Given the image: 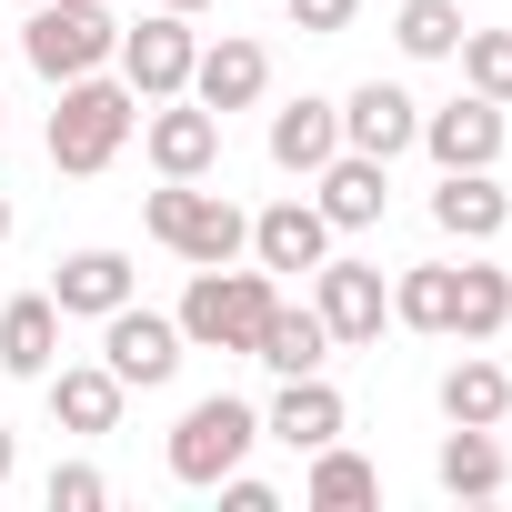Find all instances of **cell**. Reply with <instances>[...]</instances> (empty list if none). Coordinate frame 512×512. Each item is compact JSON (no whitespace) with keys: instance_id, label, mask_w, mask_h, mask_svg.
<instances>
[{"instance_id":"obj_1","label":"cell","mask_w":512,"mask_h":512,"mask_svg":"<svg viewBox=\"0 0 512 512\" xmlns=\"http://www.w3.org/2000/svg\"><path fill=\"white\" fill-rule=\"evenodd\" d=\"M131 131H141V91H131L121 71H81V81H61L41 151H51V171L91 181V171H111V161H121V141H131Z\"/></svg>"},{"instance_id":"obj_2","label":"cell","mask_w":512,"mask_h":512,"mask_svg":"<svg viewBox=\"0 0 512 512\" xmlns=\"http://www.w3.org/2000/svg\"><path fill=\"white\" fill-rule=\"evenodd\" d=\"M141 231H151L161 251H181L191 272H221V262H241V251H251V211L221 201V191H201V181L141 191Z\"/></svg>"},{"instance_id":"obj_3","label":"cell","mask_w":512,"mask_h":512,"mask_svg":"<svg viewBox=\"0 0 512 512\" xmlns=\"http://www.w3.org/2000/svg\"><path fill=\"white\" fill-rule=\"evenodd\" d=\"M272 302H282V282H272L262 262H251V272L221 262V272H191V292H181L171 322H181L191 352H241V362H251V342H262V312H272Z\"/></svg>"},{"instance_id":"obj_4","label":"cell","mask_w":512,"mask_h":512,"mask_svg":"<svg viewBox=\"0 0 512 512\" xmlns=\"http://www.w3.org/2000/svg\"><path fill=\"white\" fill-rule=\"evenodd\" d=\"M111 51H121V21L101 11V0H31L21 11V61L51 91L81 81V71H111Z\"/></svg>"},{"instance_id":"obj_5","label":"cell","mask_w":512,"mask_h":512,"mask_svg":"<svg viewBox=\"0 0 512 512\" xmlns=\"http://www.w3.org/2000/svg\"><path fill=\"white\" fill-rule=\"evenodd\" d=\"M251 442H262V412H251L241 392H201V402L171 422V452H161V462H171V482H181V492H211L221 472H241V462H251Z\"/></svg>"},{"instance_id":"obj_6","label":"cell","mask_w":512,"mask_h":512,"mask_svg":"<svg viewBox=\"0 0 512 512\" xmlns=\"http://www.w3.org/2000/svg\"><path fill=\"white\" fill-rule=\"evenodd\" d=\"M191 61H201L191 11H141V21L121 31V51H111V71L141 91V111H151V101H181V91H191Z\"/></svg>"},{"instance_id":"obj_7","label":"cell","mask_w":512,"mask_h":512,"mask_svg":"<svg viewBox=\"0 0 512 512\" xmlns=\"http://www.w3.org/2000/svg\"><path fill=\"white\" fill-rule=\"evenodd\" d=\"M312 312H322V332H332V352H372L382 342V322H392V292H382V262H332L312 272Z\"/></svg>"},{"instance_id":"obj_8","label":"cell","mask_w":512,"mask_h":512,"mask_svg":"<svg viewBox=\"0 0 512 512\" xmlns=\"http://www.w3.org/2000/svg\"><path fill=\"white\" fill-rule=\"evenodd\" d=\"M101 362H111L131 392H161V382L191 362V342H181L171 312H141V292H131L121 312H101Z\"/></svg>"},{"instance_id":"obj_9","label":"cell","mask_w":512,"mask_h":512,"mask_svg":"<svg viewBox=\"0 0 512 512\" xmlns=\"http://www.w3.org/2000/svg\"><path fill=\"white\" fill-rule=\"evenodd\" d=\"M141 151H151L161 181H211L221 171V111H201L191 91L181 101H151L141 111Z\"/></svg>"},{"instance_id":"obj_10","label":"cell","mask_w":512,"mask_h":512,"mask_svg":"<svg viewBox=\"0 0 512 512\" xmlns=\"http://www.w3.org/2000/svg\"><path fill=\"white\" fill-rule=\"evenodd\" d=\"M332 241H342V231H332L302 191H282L272 211H251V262H262L272 282H282V272H302V282H312V272L332 262Z\"/></svg>"},{"instance_id":"obj_11","label":"cell","mask_w":512,"mask_h":512,"mask_svg":"<svg viewBox=\"0 0 512 512\" xmlns=\"http://www.w3.org/2000/svg\"><path fill=\"white\" fill-rule=\"evenodd\" d=\"M131 292H141V272H131V251H111V241H81V251H61V262H51L61 322H101V312H121Z\"/></svg>"},{"instance_id":"obj_12","label":"cell","mask_w":512,"mask_h":512,"mask_svg":"<svg viewBox=\"0 0 512 512\" xmlns=\"http://www.w3.org/2000/svg\"><path fill=\"white\" fill-rule=\"evenodd\" d=\"M272 91V51L262 41H251V31H221V41H201V61H191V101L201 111H251V101H262Z\"/></svg>"},{"instance_id":"obj_13","label":"cell","mask_w":512,"mask_h":512,"mask_svg":"<svg viewBox=\"0 0 512 512\" xmlns=\"http://www.w3.org/2000/svg\"><path fill=\"white\" fill-rule=\"evenodd\" d=\"M412 141H422V101H412L402 81H362V91H342V151L402 161Z\"/></svg>"},{"instance_id":"obj_14","label":"cell","mask_w":512,"mask_h":512,"mask_svg":"<svg viewBox=\"0 0 512 512\" xmlns=\"http://www.w3.org/2000/svg\"><path fill=\"white\" fill-rule=\"evenodd\" d=\"M412 151H432L442 171H492V161H502V101L462 91V101L422 111V141H412Z\"/></svg>"},{"instance_id":"obj_15","label":"cell","mask_w":512,"mask_h":512,"mask_svg":"<svg viewBox=\"0 0 512 512\" xmlns=\"http://www.w3.org/2000/svg\"><path fill=\"white\" fill-rule=\"evenodd\" d=\"M312 211H322L332 231H372V221L392 211V161H372V151H332V161L312 171Z\"/></svg>"},{"instance_id":"obj_16","label":"cell","mask_w":512,"mask_h":512,"mask_svg":"<svg viewBox=\"0 0 512 512\" xmlns=\"http://www.w3.org/2000/svg\"><path fill=\"white\" fill-rule=\"evenodd\" d=\"M41 392H51V422H61V432H81V442L121 432V402H131V382H121L111 362H51V372H41Z\"/></svg>"},{"instance_id":"obj_17","label":"cell","mask_w":512,"mask_h":512,"mask_svg":"<svg viewBox=\"0 0 512 512\" xmlns=\"http://www.w3.org/2000/svg\"><path fill=\"white\" fill-rule=\"evenodd\" d=\"M432 231L462 241V251H492V241L512 231V191H502L492 171H442V191H432Z\"/></svg>"},{"instance_id":"obj_18","label":"cell","mask_w":512,"mask_h":512,"mask_svg":"<svg viewBox=\"0 0 512 512\" xmlns=\"http://www.w3.org/2000/svg\"><path fill=\"white\" fill-rule=\"evenodd\" d=\"M352 432V402L322 382V372H292L282 392H272V412H262V442H292V452H322V442H342Z\"/></svg>"},{"instance_id":"obj_19","label":"cell","mask_w":512,"mask_h":512,"mask_svg":"<svg viewBox=\"0 0 512 512\" xmlns=\"http://www.w3.org/2000/svg\"><path fill=\"white\" fill-rule=\"evenodd\" d=\"M262 151H272V171L312 181V171H322V161L342 151V101H322V91L282 101V111H272V131H262Z\"/></svg>"},{"instance_id":"obj_20","label":"cell","mask_w":512,"mask_h":512,"mask_svg":"<svg viewBox=\"0 0 512 512\" xmlns=\"http://www.w3.org/2000/svg\"><path fill=\"white\" fill-rule=\"evenodd\" d=\"M432 482H442L452 502H492V492L512 482L502 432H492V422H452V432H442V452H432Z\"/></svg>"},{"instance_id":"obj_21","label":"cell","mask_w":512,"mask_h":512,"mask_svg":"<svg viewBox=\"0 0 512 512\" xmlns=\"http://www.w3.org/2000/svg\"><path fill=\"white\" fill-rule=\"evenodd\" d=\"M51 362H61V302H51V292L0 302V372H11V382H41Z\"/></svg>"},{"instance_id":"obj_22","label":"cell","mask_w":512,"mask_h":512,"mask_svg":"<svg viewBox=\"0 0 512 512\" xmlns=\"http://www.w3.org/2000/svg\"><path fill=\"white\" fill-rule=\"evenodd\" d=\"M251 362H262L272 382H292V372H322V362H332V332H322V312H312V302H272V312H262V342H251Z\"/></svg>"},{"instance_id":"obj_23","label":"cell","mask_w":512,"mask_h":512,"mask_svg":"<svg viewBox=\"0 0 512 512\" xmlns=\"http://www.w3.org/2000/svg\"><path fill=\"white\" fill-rule=\"evenodd\" d=\"M432 402H442V422H512V372L492 362V352H462L442 382H432Z\"/></svg>"},{"instance_id":"obj_24","label":"cell","mask_w":512,"mask_h":512,"mask_svg":"<svg viewBox=\"0 0 512 512\" xmlns=\"http://www.w3.org/2000/svg\"><path fill=\"white\" fill-rule=\"evenodd\" d=\"M452 302H462V262H412L392 282V322L402 332H442L452 342Z\"/></svg>"},{"instance_id":"obj_25","label":"cell","mask_w":512,"mask_h":512,"mask_svg":"<svg viewBox=\"0 0 512 512\" xmlns=\"http://www.w3.org/2000/svg\"><path fill=\"white\" fill-rule=\"evenodd\" d=\"M302 502H312V512H362V502H382V472H372L352 442H322L312 472H302Z\"/></svg>"},{"instance_id":"obj_26","label":"cell","mask_w":512,"mask_h":512,"mask_svg":"<svg viewBox=\"0 0 512 512\" xmlns=\"http://www.w3.org/2000/svg\"><path fill=\"white\" fill-rule=\"evenodd\" d=\"M512 322V272L482 262V251H462V302H452V342H492Z\"/></svg>"},{"instance_id":"obj_27","label":"cell","mask_w":512,"mask_h":512,"mask_svg":"<svg viewBox=\"0 0 512 512\" xmlns=\"http://www.w3.org/2000/svg\"><path fill=\"white\" fill-rule=\"evenodd\" d=\"M462 0H402V11H392V51L402 61H452L462 51Z\"/></svg>"},{"instance_id":"obj_28","label":"cell","mask_w":512,"mask_h":512,"mask_svg":"<svg viewBox=\"0 0 512 512\" xmlns=\"http://www.w3.org/2000/svg\"><path fill=\"white\" fill-rule=\"evenodd\" d=\"M462 91H482V101H502L512 111V31H462Z\"/></svg>"},{"instance_id":"obj_29","label":"cell","mask_w":512,"mask_h":512,"mask_svg":"<svg viewBox=\"0 0 512 512\" xmlns=\"http://www.w3.org/2000/svg\"><path fill=\"white\" fill-rule=\"evenodd\" d=\"M41 502H51V512H101V502H111V482H101V462H51Z\"/></svg>"},{"instance_id":"obj_30","label":"cell","mask_w":512,"mask_h":512,"mask_svg":"<svg viewBox=\"0 0 512 512\" xmlns=\"http://www.w3.org/2000/svg\"><path fill=\"white\" fill-rule=\"evenodd\" d=\"M292 11V31H312V41H342L352 21H362V0H282Z\"/></svg>"},{"instance_id":"obj_31","label":"cell","mask_w":512,"mask_h":512,"mask_svg":"<svg viewBox=\"0 0 512 512\" xmlns=\"http://www.w3.org/2000/svg\"><path fill=\"white\" fill-rule=\"evenodd\" d=\"M211 492H221V512H282V492H272L262 472H221Z\"/></svg>"},{"instance_id":"obj_32","label":"cell","mask_w":512,"mask_h":512,"mask_svg":"<svg viewBox=\"0 0 512 512\" xmlns=\"http://www.w3.org/2000/svg\"><path fill=\"white\" fill-rule=\"evenodd\" d=\"M11 472H21V432L0 422V492H11Z\"/></svg>"},{"instance_id":"obj_33","label":"cell","mask_w":512,"mask_h":512,"mask_svg":"<svg viewBox=\"0 0 512 512\" xmlns=\"http://www.w3.org/2000/svg\"><path fill=\"white\" fill-rule=\"evenodd\" d=\"M141 11H211V0H141Z\"/></svg>"},{"instance_id":"obj_34","label":"cell","mask_w":512,"mask_h":512,"mask_svg":"<svg viewBox=\"0 0 512 512\" xmlns=\"http://www.w3.org/2000/svg\"><path fill=\"white\" fill-rule=\"evenodd\" d=\"M11 221H21V211H11V191H0V241H11Z\"/></svg>"},{"instance_id":"obj_35","label":"cell","mask_w":512,"mask_h":512,"mask_svg":"<svg viewBox=\"0 0 512 512\" xmlns=\"http://www.w3.org/2000/svg\"><path fill=\"white\" fill-rule=\"evenodd\" d=\"M11 11H31V0H11Z\"/></svg>"}]
</instances>
